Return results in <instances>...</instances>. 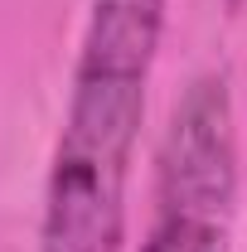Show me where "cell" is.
I'll list each match as a JSON object with an SVG mask.
<instances>
[{
	"mask_svg": "<svg viewBox=\"0 0 247 252\" xmlns=\"http://www.w3.org/2000/svg\"><path fill=\"white\" fill-rule=\"evenodd\" d=\"M238 194V131L223 78H199L165 131L155 219L141 252H228Z\"/></svg>",
	"mask_w": 247,
	"mask_h": 252,
	"instance_id": "obj_2",
	"label": "cell"
},
{
	"mask_svg": "<svg viewBox=\"0 0 247 252\" xmlns=\"http://www.w3.org/2000/svg\"><path fill=\"white\" fill-rule=\"evenodd\" d=\"M170 0H93L73 93L44 180L39 252H117L131 151Z\"/></svg>",
	"mask_w": 247,
	"mask_h": 252,
	"instance_id": "obj_1",
	"label": "cell"
}]
</instances>
